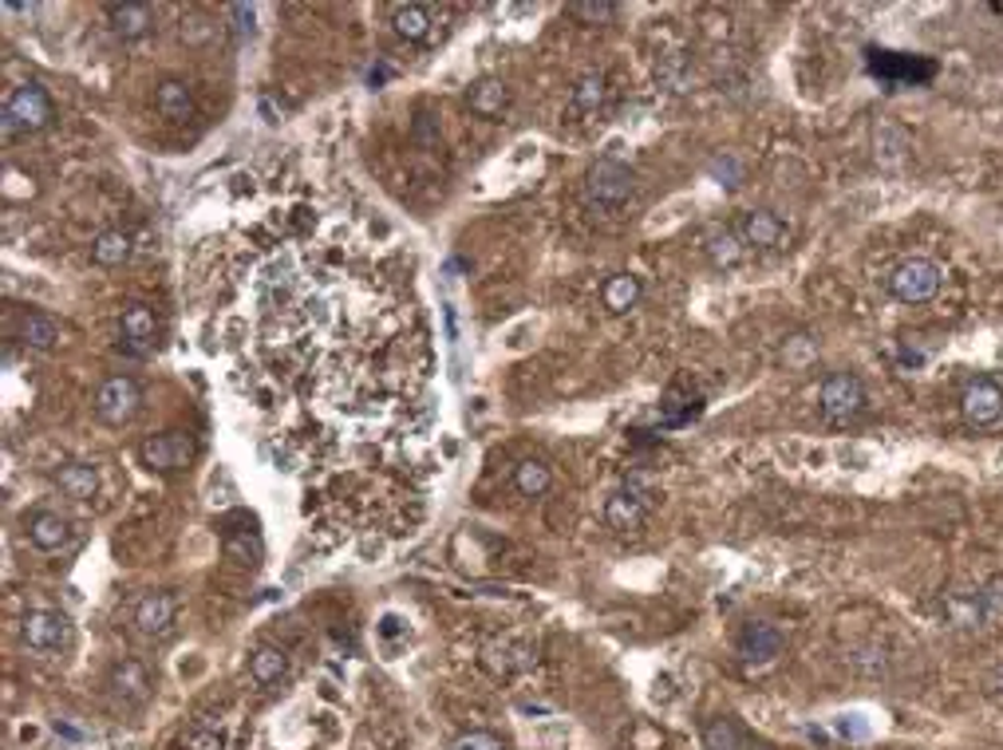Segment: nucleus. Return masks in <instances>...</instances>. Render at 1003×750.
Masks as SVG:
<instances>
[{
    "label": "nucleus",
    "mask_w": 1003,
    "mask_h": 750,
    "mask_svg": "<svg viewBox=\"0 0 1003 750\" xmlns=\"http://www.w3.org/2000/svg\"><path fill=\"white\" fill-rule=\"evenodd\" d=\"M637 194V170L620 158H597L585 174V198L597 210H620Z\"/></svg>",
    "instance_id": "obj_2"
},
{
    "label": "nucleus",
    "mask_w": 1003,
    "mask_h": 750,
    "mask_svg": "<svg viewBox=\"0 0 1003 750\" xmlns=\"http://www.w3.org/2000/svg\"><path fill=\"white\" fill-rule=\"evenodd\" d=\"M451 750H506V742H502L498 735H491V731H466V735H459V739H454Z\"/></svg>",
    "instance_id": "obj_35"
},
{
    "label": "nucleus",
    "mask_w": 1003,
    "mask_h": 750,
    "mask_svg": "<svg viewBox=\"0 0 1003 750\" xmlns=\"http://www.w3.org/2000/svg\"><path fill=\"white\" fill-rule=\"evenodd\" d=\"M873 158H878L881 166H901L908 158V135L905 131H897V126H889V123H881V126H873Z\"/></svg>",
    "instance_id": "obj_27"
},
{
    "label": "nucleus",
    "mask_w": 1003,
    "mask_h": 750,
    "mask_svg": "<svg viewBox=\"0 0 1003 750\" xmlns=\"http://www.w3.org/2000/svg\"><path fill=\"white\" fill-rule=\"evenodd\" d=\"M940 620L956 632H980V588L956 585L940 593Z\"/></svg>",
    "instance_id": "obj_13"
},
{
    "label": "nucleus",
    "mask_w": 1003,
    "mask_h": 750,
    "mask_svg": "<svg viewBox=\"0 0 1003 750\" xmlns=\"http://www.w3.org/2000/svg\"><path fill=\"white\" fill-rule=\"evenodd\" d=\"M194 451H198V443H194L186 431H163V434H151V439L139 446V459H143L146 471L174 474V471H183V466H190Z\"/></svg>",
    "instance_id": "obj_8"
},
{
    "label": "nucleus",
    "mask_w": 1003,
    "mask_h": 750,
    "mask_svg": "<svg viewBox=\"0 0 1003 750\" xmlns=\"http://www.w3.org/2000/svg\"><path fill=\"white\" fill-rule=\"evenodd\" d=\"M514 486H518L521 498H541V494H550L553 471L541 459H526L514 466Z\"/></svg>",
    "instance_id": "obj_29"
},
{
    "label": "nucleus",
    "mask_w": 1003,
    "mask_h": 750,
    "mask_svg": "<svg viewBox=\"0 0 1003 750\" xmlns=\"http://www.w3.org/2000/svg\"><path fill=\"white\" fill-rule=\"evenodd\" d=\"M431 9L427 4H396L392 9V29H396V36H404L407 44H423L427 36H431Z\"/></svg>",
    "instance_id": "obj_22"
},
{
    "label": "nucleus",
    "mask_w": 1003,
    "mask_h": 750,
    "mask_svg": "<svg viewBox=\"0 0 1003 750\" xmlns=\"http://www.w3.org/2000/svg\"><path fill=\"white\" fill-rule=\"evenodd\" d=\"M782 648H786V636H782V628L767 625V620H751V625L739 632V644H735V652H739V660L743 664H771V660H779Z\"/></svg>",
    "instance_id": "obj_12"
},
{
    "label": "nucleus",
    "mask_w": 1003,
    "mask_h": 750,
    "mask_svg": "<svg viewBox=\"0 0 1003 750\" xmlns=\"http://www.w3.org/2000/svg\"><path fill=\"white\" fill-rule=\"evenodd\" d=\"M782 360L791 367H806L814 360V340L811 337H791L782 344Z\"/></svg>",
    "instance_id": "obj_34"
},
{
    "label": "nucleus",
    "mask_w": 1003,
    "mask_h": 750,
    "mask_svg": "<svg viewBox=\"0 0 1003 750\" xmlns=\"http://www.w3.org/2000/svg\"><path fill=\"white\" fill-rule=\"evenodd\" d=\"M704 747L707 750H767L743 723L735 715H715L712 723L704 727Z\"/></svg>",
    "instance_id": "obj_15"
},
{
    "label": "nucleus",
    "mask_w": 1003,
    "mask_h": 750,
    "mask_svg": "<svg viewBox=\"0 0 1003 750\" xmlns=\"http://www.w3.org/2000/svg\"><path fill=\"white\" fill-rule=\"evenodd\" d=\"M119 328H123L126 352L146 356V352L155 348V312H151L146 305H131V308H126L123 320H119Z\"/></svg>",
    "instance_id": "obj_18"
},
{
    "label": "nucleus",
    "mask_w": 1003,
    "mask_h": 750,
    "mask_svg": "<svg viewBox=\"0 0 1003 750\" xmlns=\"http://www.w3.org/2000/svg\"><path fill=\"white\" fill-rule=\"evenodd\" d=\"M648 514H652V501L637 498L632 490H617L605 501V526L617 533H640L648 526Z\"/></svg>",
    "instance_id": "obj_14"
},
{
    "label": "nucleus",
    "mask_w": 1003,
    "mask_h": 750,
    "mask_svg": "<svg viewBox=\"0 0 1003 750\" xmlns=\"http://www.w3.org/2000/svg\"><path fill=\"white\" fill-rule=\"evenodd\" d=\"M466 103H471L474 115L498 119L502 111H506V103H510V91H506V84H502V79H478V84L471 87Z\"/></svg>",
    "instance_id": "obj_25"
},
{
    "label": "nucleus",
    "mask_w": 1003,
    "mask_h": 750,
    "mask_svg": "<svg viewBox=\"0 0 1003 750\" xmlns=\"http://www.w3.org/2000/svg\"><path fill=\"white\" fill-rule=\"evenodd\" d=\"M107 20L119 40H143L155 32V9L151 4H107Z\"/></svg>",
    "instance_id": "obj_16"
},
{
    "label": "nucleus",
    "mask_w": 1003,
    "mask_h": 750,
    "mask_svg": "<svg viewBox=\"0 0 1003 750\" xmlns=\"http://www.w3.org/2000/svg\"><path fill=\"white\" fill-rule=\"evenodd\" d=\"M126 257H131V233L107 230L91 241V261H96L99 269H119Z\"/></svg>",
    "instance_id": "obj_28"
},
{
    "label": "nucleus",
    "mask_w": 1003,
    "mask_h": 750,
    "mask_svg": "<svg viewBox=\"0 0 1003 750\" xmlns=\"http://www.w3.org/2000/svg\"><path fill=\"white\" fill-rule=\"evenodd\" d=\"M707 170H712L724 186H731V190L739 186V178H743V166L735 163L731 154H719V158H712V163H707Z\"/></svg>",
    "instance_id": "obj_37"
},
{
    "label": "nucleus",
    "mask_w": 1003,
    "mask_h": 750,
    "mask_svg": "<svg viewBox=\"0 0 1003 750\" xmlns=\"http://www.w3.org/2000/svg\"><path fill=\"white\" fill-rule=\"evenodd\" d=\"M155 107H158V115L170 119V123H186V119H194L190 87H186L183 79H163L155 91Z\"/></svg>",
    "instance_id": "obj_21"
},
{
    "label": "nucleus",
    "mask_w": 1003,
    "mask_h": 750,
    "mask_svg": "<svg viewBox=\"0 0 1003 750\" xmlns=\"http://www.w3.org/2000/svg\"><path fill=\"white\" fill-rule=\"evenodd\" d=\"M91 407H96V415L107 427H123V423H131L139 415V407H143V387H139L131 375H111V379L99 384Z\"/></svg>",
    "instance_id": "obj_5"
},
{
    "label": "nucleus",
    "mask_w": 1003,
    "mask_h": 750,
    "mask_svg": "<svg viewBox=\"0 0 1003 750\" xmlns=\"http://www.w3.org/2000/svg\"><path fill=\"white\" fill-rule=\"evenodd\" d=\"M20 640L32 652H64L71 644V620L56 608H32L20 620Z\"/></svg>",
    "instance_id": "obj_7"
},
{
    "label": "nucleus",
    "mask_w": 1003,
    "mask_h": 750,
    "mask_svg": "<svg viewBox=\"0 0 1003 750\" xmlns=\"http://www.w3.org/2000/svg\"><path fill=\"white\" fill-rule=\"evenodd\" d=\"M570 12L577 20H585V24H608V20H617L620 4H613V0H573Z\"/></svg>",
    "instance_id": "obj_32"
},
{
    "label": "nucleus",
    "mask_w": 1003,
    "mask_h": 750,
    "mask_svg": "<svg viewBox=\"0 0 1003 750\" xmlns=\"http://www.w3.org/2000/svg\"><path fill=\"white\" fill-rule=\"evenodd\" d=\"M56 486L64 498L71 501H91L99 490V474L91 462H68V466H59L56 471Z\"/></svg>",
    "instance_id": "obj_20"
},
{
    "label": "nucleus",
    "mask_w": 1003,
    "mask_h": 750,
    "mask_svg": "<svg viewBox=\"0 0 1003 750\" xmlns=\"http://www.w3.org/2000/svg\"><path fill=\"white\" fill-rule=\"evenodd\" d=\"M230 20H233V36H238V44H245V40L253 36L257 9H253V4H230Z\"/></svg>",
    "instance_id": "obj_36"
},
{
    "label": "nucleus",
    "mask_w": 1003,
    "mask_h": 750,
    "mask_svg": "<svg viewBox=\"0 0 1003 750\" xmlns=\"http://www.w3.org/2000/svg\"><path fill=\"white\" fill-rule=\"evenodd\" d=\"M885 285L893 293V300H901V305H925L945 285V269L928 257H905L893 265Z\"/></svg>",
    "instance_id": "obj_4"
},
{
    "label": "nucleus",
    "mask_w": 1003,
    "mask_h": 750,
    "mask_svg": "<svg viewBox=\"0 0 1003 750\" xmlns=\"http://www.w3.org/2000/svg\"><path fill=\"white\" fill-rule=\"evenodd\" d=\"M960 415L972 431H1000L1003 427V387L988 375L972 379L960 395Z\"/></svg>",
    "instance_id": "obj_6"
},
{
    "label": "nucleus",
    "mask_w": 1003,
    "mask_h": 750,
    "mask_svg": "<svg viewBox=\"0 0 1003 750\" xmlns=\"http://www.w3.org/2000/svg\"><path fill=\"white\" fill-rule=\"evenodd\" d=\"M838 731L846 735V739H849V735H853V739H866L869 727H866V723H849V715H841V719H838Z\"/></svg>",
    "instance_id": "obj_38"
},
{
    "label": "nucleus",
    "mask_w": 1003,
    "mask_h": 750,
    "mask_svg": "<svg viewBox=\"0 0 1003 750\" xmlns=\"http://www.w3.org/2000/svg\"><path fill=\"white\" fill-rule=\"evenodd\" d=\"M1003 628V573L980 585V632H1000Z\"/></svg>",
    "instance_id": "obj_30"
},
{
    "label": "nucleus",
    "mask_w": 1003,
    "mask_h": 750,
    "mask_svg": "<svg viewBox=\"0 0 1003 750\" xmlns=\"http://www.w3.org/2000/svg\"><path fill=\"white\" fill-rule=\"evenodd\" d=\"M707 261H712L715 269H735V265H743L747 257V245L743 238H739V230H719L707 238Z\"/></svg>",
    "instance_id": "obj_26"
},
{
    "label": "nucleus",
    "mask_w": 1003,
    "mask_h": 750,
    "mask_svg": "<svg viewBox=\"0 0 1003 750\" xmlns=\"http://www.w3.org/2000/svg\"><path fill=\"white\" fill-rule=\"evenodd\" d=\"M107 687H111L119 707L139 712V707H146L151 692H155V680H151V672H146L139 660H119V664L111 668V675H107Z\"/></svg>",
    "instance_id": "obj_9"
},
{
    "label": "nucleus",
    "mask_w": 1003,
    "mask_h": 750,
    "mask_svg": "<svg viewBox=\"0 0 1003 750\" xmlns=\"http://www.w3.org/2000/svg\"><path fill=\"white\" fill-rule=\"evenodd\" d=\"M608 87H605V76L600 71H588V76H581L577 84H573V107H577L581 115H588V111H597L600 103H605Z\"/></svg>",
    "instance_id": "obj_31"
},
{
    "label": "nucleus",
    "mask_w": 1003,
    "mask_h": 750,
    "mask_svg": "<svg viewBox=\"0 0 1003 750\" xmlns=\"http://www.w3.org/2000/svg\"><path fill=\"white\" fill-rule=\"evenodd\" d=\"M640 293H644V285H640L637 273H613L600 289V300H605L608 312H628V308H637Z\"/></svg>",
    "instance_id": "obj_24"
},
{
    "label": "nucleus",
    "mask_w": 1003,
    "mask_h": 750,
    "mask_svg": "<svg viewBox=\"0 0 1003 750\" xmlns=\"http://www.w3.org/2000/svg\"><path fill=\"white\" fill-rule=\"evenodd\" d=\"M56 119V107L52 96L40 84H20L12 87V96L4 99V111H0V131L4 139L12 135H36Z\"/></svg>",
    "instance_id": "obj_1"
},
{
    "label": "nucleus",
    "mask_w": 1003,
    "mask_h": 750,
    "mask_svg": "<svg viewBox=\"0 0 1003 750\" xmlns=\"http://www.w3.org/2000/svg\"><path fill=\"white\" fill-rule=\"evenodd\" d=\"M869 395H866V384H861L853 372H830L826 379H822L818 387V411L826 423L834 427H846L853 423L861 411H866Z\"/></svg>",
    "instance_id": "obj_3"
},
{
    "label": "nucleus",
    "mask_w": 1003,
    "mask_h": 750,
    "mask_svg": "<svg viewBox=\"0 0 1003 750\" xmlns=\"http://www.w3.org/2000/svg\"><path fill=\"white\" fill-rule=\"evenodd\" d=\"M135 632L146 636V640H163V636L174 632V620H178V600L174 593H146L143 600L135 605Z\"/></svg>",
    "instance_id": "obj_11"
},
{
    "label": "nucleus",
    "mask_w": 1003,
    "mask_h": 750,
    "mask_svg": "<svg viewBox=\"0 0 1003 750\" xmlns=\"http://www.w3.org/2000/svg\"><path fill=\"white\" fill-rule=\"evenodd\" d=\"M988 687H992V695H995V699H1003V668L992 675V683H988Z\"/></svg>",
    "instance_id": "obj_39"
},
{
    "label": "nucleus",
    "mask_w": 1003,
    "mask_h": 750,
    "mask_svg": "<svg viewBox=\"0 0 1003 750\" xmlns=\"http://www.w3.org/2000/svg\"><path fill=\"white\" fill-rule=\"evenodd\" d=\"M29 541L40 549V553H56L71 541V521L59 518L52 510H40L29 518Z\"/></svg>",
    "instance_id": "obj_17"
},
{
    "label": "nucleus",
    "mask_w": 1003,
    "mask_h": 750,
    "mask_svg": "<svg viewBox=\"0 0 1003 750\" xmlns=\"http://www.w3.org/2000/svg\"><path fill=\"white\" fill-rule=\"evenodd\" d=\"M225 558L238 561V565H253V561L261 558V541L257 538H238V533H230L225 538Z\"/></svg>",
    "instance_id": "obj_33"
},
{
    "label": "nucleus",
    "mask_w": 1003,
    "mask_h": 750,
    "mask_svg": "<svg viewBox=\"0 0 1003 750\" xmlns=\"http://www.w3.org/2000/svg\"><path fill=\"white\" fill-rule=\"evenodd\" d=\"M285 675H289V655H285V648H277V644L253 648V655H250V680L257 683V687H277Z\"/></svg>",
    "instance_id": "obj_19"
},
{
    "label": "nucleus",
    "mask_w": 1003,
    "mask_h": 750,
    "mask_svg": "<svg viewBox=\"0 0 1003 750\" xmlns=\"http://www.w3.org/2000/svg\"><path fill=\"white\" fill-rule=\"evenodd\" d=\"M20 344L36 348V352H52L59 344V324L48 312H24L20 317Z\"/></svg>",
    "instance_id": "obj_23"
},
{
    "label": "nucleus",
    "mask_w": 1003,
    "mask_h": 750,
    "mask_svg": "<svg viewBox=\"0 0 1003 750\" xmlns=\"http://www.w3.org/2000/svg\"><path fill=\"white\" fill-rule=\"evenodd\" d=\"M739 238H743L747 250L774 253V250H786L791 225L782 222L774 210H751V213H743V222H739Z\"/></svg>",
    "instance_id": "obj_10"
}]
</instances>
